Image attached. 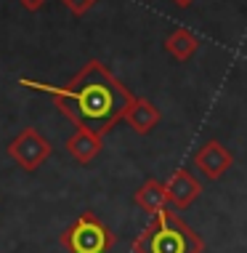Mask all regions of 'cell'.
Returning <instances> with one entry per match:
<instances>
[{"label": "cell", "mask_w": 247, "mask_h": 253, "mask_svg": "<svg viewBox=\"0 0 247 253\" xmlns=\"http://www.w3.org/2000/svg\"><path fill=\"white\" fill-rule=\"evenodd\" d=\"M19 83L53 96L61 115H67L77 128H88L99 136H104L133 101V93L96 59L88 61L67 85H51L30 78H22Z\"/></svg>", "instance_id": "1"}, {"label": "cell", "mask_w": 247, "mask_h": 253, "mask_svg": "<svg viewBox=\"0 0 247 253\" xmlns=\"http://www.w3.org/2000/svg\"><path fill=\"white\" fill-rule=\"evenodd\" d=\"M205 243L194 229L170 208L152 216V221L133 240V253H202Z\"/></svg>", "instance_id": "2"}, {"label": "cell", "mask_w": 247, "mask_h": 253, "mask_svg": "<svg viewBox=\"0 0 247 253\" xmlns=\"http://www.w3.org/2000/svg\"><path fill=\"white\" fill-rule=\"evenodd\" d=\"M59 243L67 253H109L117 237L93 211H85L61 232Z\"/></svg>", "instance_id": "3"}, {"label": "cell", "mask_w": 247, "mask_h": 253, "mask_svg": "<svg viewBox=\"0 0 247 253\" xmlns=\"http://www.w3.org/2000/svg\"><path fill=\"white\" fill-rule=\"evenodd\" d=\"M53 147L37 128H24L22 133L8 144V155L22 170H37L43 163L51 157Z\"/></svg>", "instance_id": "4"}, {"label": "cell", "mask_w": 247, "mask_h": 253, "mask_svg": "<svg viewBox=\"0 0 247 253\" xmlns=\"http://www.w3.org/2000/svg\"><path fill=\"white\" fill-rule=\"evenodd\" d=\"M231 163H234L231 152L221 144V141H215V139L208 141V144H202L200 149H197V155H194L197 170H200L205 179H210V181L223 179L226 170L231 168Z\"/></svg>", "instance_id": "5"}, {"label": "cell", "mask_w": 247, "mask_h": 253, "mask_svg": "<svg viewBox=\"0 0 247 253\" xmlns=\"http://www.w3.org/2000/svg\"><path fill=\"white\" fill-rule=\"evenodd\" d=\"M165 192H168V203L176 208H189L197 197L202 195V181L197 179L191 170L178 168L168 181H165Z\"/></svg>", "instance_id": "6"}, {"label": "cell", "mask_w": 247, "mask_h": 253, "mask_svg": "<svg viewBox=\"0 0 247 253\" xmlns=\"http://www.w3.org/2000/svg\"><path fill=\"white\" fill-rule=\"evenodd\" d=\"M122 118L128 120V126L133 128L136 133H141V136H146L149 131H154L157 128V123H160V109H157L149 99H136L130 101V107L125 109V115Z\"/></svg>", "instance_id": "7"}, {"label": "cell", "mask_w": 247, "mask_h": 253, "mask_svg": "<svg viewBox=\"0 0 247 253\" xmlns=\"http://www.w3.org/2000/svg\"><path fill=\"white\" fill-rule=\"evenodd\" d=\"M101 139H104V136L88 131V128H74V133L67 139V152H70L77 163L88 166V163H93L96 157H99Z\"/></svg>", "instance_id": "8"}, {"label": "cell", "mask_w": 247, "mask_h": 253, "mask_svg": "<svg viewBox=\"0 0 247 253\" xmlns=\"http://www.w3.org/2000/svg\"><path fill=\"white\" fill-rule=\"evenodd\" d=\"M133 200L136 205L143 211V213H160V211L165 208H170V203H168V192H165V184L162 181H157V179H149V181H143L139 189H136V195H133Z\"/></svg>", "instance_id": "9"}, {"label": "cell", "mask_w": 247, "mask_h": 253, "mask_svg": "<svg viewBox=\"0 0 247 253\" xmlns=\"http://www.w3.org/2000/svg\"><path fill=\"white\" fill-rule=\"evenodd\" d=\"M197 48H200V38L191 30H186V27H176V30L165 38V51H168L176 61L191 59L197 53Z\"/></svg>", "instance_id": "10"}, {"label": "cell", "mask_w": 247, "mask_h": 253, "mask_svg": "<svg viewBox=\"0 0 247 253\" xmlns=\"http://www.w3.org/2000/svg\"><path fill=\"white\" fill-rule=\"evenodd\" d=\"M61 3H64L74 16H82V13H88L96 3H99V0H61Z\"/></svg>", "instance_id": "11"}, {"label": "cell", "mask_w": 247, "mask_h": 253, "mask_svg": "<svg viewBox=\"0 0 247 253\" xmlns=\"http://www.w3.org/2000/svg\"><path fill=\"white\" fill-rule=\"evenodd\" d=\"M19 3H22L27 11H40L45 5V0H19Z\"/></svg>", "instance_id": "12"}, {"label": "cell", "mask_w": 247, "mask_h": 253, "mask_svg": "<svg viewBox=\"0 0 247 253\" xmlns=\"http://www.w3.org/2000/svg\"><path fill=\"white\" fill-rule=\"evenodd\" d=\"M173 3H176V5H181V8H189V5L194 3V0H173Z\"/></svg>", "instance_id": "13"}]
</instances>
